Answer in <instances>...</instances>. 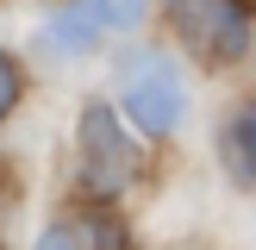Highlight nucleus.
<instances>
[{
  "mask_svg": "<svg viewBox=\"0 0 256 250\" xmlns=\"http://www.w3.org/2000/svg\"><path fill=\"white\" fill-rule=\"evenodd\" d=\"M119 100H125V119H132L138 132H150V138H169L175 125L188 119V82H182V69H175V56H162V50L125 56Z\"/></svg>",
  "mask_w": 256,
  "mask_h": 250,
  "instance_id": "1",
  "label": "nucleus"
},
{
  "mask_svg": "<svg viewBox=\"0 0 256 250\" xmlns=\"http://www.w3.org/2000/svg\"><path fill=\"white\" fill-rule=\"evenodd\" d=\"M132 25H144V6H138V0H75V6H62L56 19L44 25V44L56 50V56H82V50H94L106 32H132Z\"/></svg>",
  "mask_w": 256,
  "mask_h": 250,
  "instance_id": "2",
  "label": "nucleus"
},
{
  "mask_svg": "<svg viewBox=\"0 0 256 250\" xmlns=\"http://www.w3.org/2000/svg\"><path fill=\"white\" fill-rule=\"evenodd\" d=\"M82 175L94 194H119L132 182V144H125V125L112 106H88L82 112Z\"/></svg>",
  "mask_w": 256,
  "mask_h": 250,
  "instance_id": "3",
  "label": "nucleus"
},
{
  "mask_svg": "<svg viewBox=\"0 0 256 250\" xmlns=\"http://www.w3.org/2000/svg\"><path fill=\"white\" fill-rule=\"evenodd\" d=\"M182 38L212 62H232L250 50V6L244 0H188L182 6Z\"/></svg>",
  "mask_w": 256,
  "mask_h": 250,
  "instance_id": "4",
  "label": "nucleus"
},
{
  "mask_svg": "<svg viewBox=\"0 0 256 250\" xmlns=\"http://www.w3.org/2000/svg\"><path fill=\"white\" fill-rule=\"evenodd\" d=\"M225 156H232V169L244 175V182H256V100L232 119V132H225Z\"/></svg>",
  "mask_w": 256,
  "mask_h": 250,
  "instance_id": "5",
  "label": "nucleus"
},
{
  "mask_svg": "<svg viewBox=\"0 0 256 250\" xmlns=\"http://www.w3.org/2000/svg\"><path fill=\"white\" fill-rule=\"evenodd\" d=\"M12 100H19V69H12V56L0 50V119L12 112Z\"/></svg>",
  "mask_w": 256,
  "mask_h": 250,
  "instance_id": "6",
  "label": "nucleus"
},
{
  "mask_svg": "<svg viewBox=\"0 0 256 250\" xmlns=\"http://www.w3.org/2000/svg\"><path fill=\"white\" fill-rule=\"evenodd\" d=\"M38 250H82V238H75L69 225H50V232L38 238Z\"/></svg>",
  "mask_w": 256,
  "mask_h": 250,
  "instance_id": "7",
  "label": "nucleus"
}]
</instances>
